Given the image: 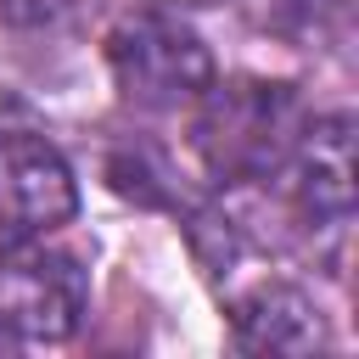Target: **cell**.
Wrapping results in <instances>:
<instances>
[{
	"instance_id": "11",
	"label": "cell",
	"mask_w": 359,
	"mask_h": 359,
	"mask_svg": "<svg viewBox=\"0 0 359 359\" xmlns=\"http://www.w3.org/2000/svg\"><path fill=\"white\" fill-rule=\"evenodd\" d=\"M0 348H11V337H6V331H0Z\"/></svg>"
},
{
	"instance_id": "4",
	"label": "cell",
	"mask_w": 359,
	"mask_h": 359,
	"mask_svg": "<svg viewBox=\"0 0 359 359\" xmlns=\"http://www.w3.org/2000/svg\"><path fill=\"white\" fill-rule=\"evenodd\" d=\"M79 213L73 168L39 135H0V241L50 236Z\"/></svg>"
},
{
	"instance_id": "6",
	"label": "cell",
	"mask_w": 359,
	"mask_h": 359,
	"mask_svg": "<svg viewBox=\"0 0 359 359\" xmlns=\"http://www.w3.org/2000/svg\"><path fill=\"white\" fill-rule=\"evenodd\" d=\"M230 331L247 353H314L325 342L314 297L275 275L230 292Z\"/></svg>"
},
{
	"instance_id": "8",
	"label": "cell",
	"mask_w": 359,
	"mask_h": 359,
	"mask_svg": "<svg viewBox=\"0 0 359 359\" xmlns=\"http://www.w3.org/2000/svg\"><path fill=\"white\" fill-rule=\"evenodd\" d=\"M107 180H112V191H123V196H135V202H174V180H168V168H163L146 146L107 157Z\"/></svg>"
},
{
	"instance_id": "3",
	"label": "cell",
	"mask_w": 359,
	"mask_h": 359,
	"mask_svg": "<svg viewBox=\"0 0 359 359\" xmlns=\"http://www.w3.org/2000/svg\"><path fill=\"white\" fill-rule=\"evenodd\" d=\"M84 269L39 236L0 247V331L11 342H67L84 320Z\"/></svg>"
},
{
	"instance_id": "2",
	"label": "cell",
	"mask_w": 359,
	"mask_h": 359,
	"mask_svg": "<svg viewBox=\"0 0 359 359\" xmlns=\"http://www.w3.org/2000/svg\"><path fill=\"white\" fill-rule=\"evenodd\" d=\"M107 67H112L123 101L140 112H180L213 84L208 45L163 6L129 11L107 34Z\"/></svg>"
},
{
	"instance_id": "5",
	"label": "cell",
	"mask_w": 359,
	"mask_h": 359,
	"mask_svg": "<svg viewBox=\"0 0 359 359\" xmlns=\"http://www.w3.org/2000/svg\"><path fill=\"white\" fill-rule=\"evenodd\" d=\"M286 196L297 224L309 230H342L353 219V118H309L297 151L286 157Z\"/></svg>"
},
{
	"instance_id": "10",
	"label": "cell",
	"mask_w": 359,
	"mask_h": 359,
	"mask_svg": "<svg viewBox=\"0 0 359 359\" xmlns=\"http://www.w3.org/2000/svg\"><path fill=\"white\" fill-rule=\"evenodd\" d=\"M163 11H191V6H213V0H157Z\"/></svg>"
},
{
	"instance_id": "1",
	"label": "cell",
	"mask_w": 359,
	"mask_h": 359,
	"mask_svg": "<svg viewBox=\"0 0 359 359\" xmlns=\"http://www.w3.org/2000/svg\"><path fill=\"white\" fill-rule=\"evenodd\" d=\"M191 107V146L219 185L275 180L309 123V107L286 79H224L208 84Z\"/></svg>"
},
{
	"instance_id": "7",
	"label": "cell",
	"mask_w": 359,
	"mask_h": 359,
	"mask_svg": "<svg viewBox=\"0 0 359 359\" xmlns=\"http://www.w3.org/2000/svg\"><path fill=\"white\" fill-rule=\"evenodd\" d=\"M101 11V0H0V28L11 34H73Z\"/></svg>"
},
{
	"instance_id": "9",
	"label": "cell",
	"mask_w": 359,
	"mask_h": 359,
	"mask_svg": "<svg viewBox=\"0 0 359 359\" xmlns=\"http://www.w3.org/2000/svg\"><path fill=\"white\" fill-rule=\"evenodd\" d=\"M348 0H269V22L280 34H314L331 11H342Z\"/></svg>"
}]
</instances>
